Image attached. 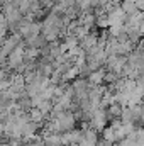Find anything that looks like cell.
Segmentation results:
<instances>
[{
    "mask_svg": "<svg viewBox=\"0 0 144 146\" xmlns=\"http://www.w3.org/2000/svg\"><path fill=\"white\" fill-rule=\"evenodd\" d=\"M127 63V56H119V54H110L107 56V61H105V66H107V72L115 73L117 76L122 75V70Z\"/></svg>",
    "mask_w": 144,
    "mask_h": 146,
    "instance_id": "1",
    "label": "cell"
},
{
    "mask_svg": "<svg viewBox=\"0 0 144 146\" xmlns=\"http://www.w3.org/2000/svg\"><path fill=\"white\" fill-rule=\"evenodd\" d=\"M24 48H26V46H24V41H22V42H20L19 46H15V49L7 56L9 60L5 61V65H7L10 70H17V68L24 63Z\"/></svg>",
    "mask_w": 144,
    "mask_h": 146,
    "instance_id": "2",
    "label": "cell"
},
{
    "mask_svg": "<svg viewBox=\"0 0 144 146\" xmlns=\"http://www.w3.org/2000/svg\"><path fill=\"white\" fill-rule=\"evenodd\" d=\"M20 42H22V37L19 36L17 33H14V34H10L9 37L3 39V42H2V46H0V53L7 58V56L15 49V46H19Z\"/></svg>",
    "mask_w": 144,
    "mask_h": 146,
    "instance_id": "3",
    "label": "cell"
},
{
    "mask_svg": "<svg viewBox=\"0 0 144 146\" xmlns=\"http://www.w3.org/2000/svg\"><path fill=\"white\" fill-rule=\"evenodd\" d=\"M97 44H98V36L93 34V33L87 34L83 39L78 41V48H80V51L85 53V54H90V53L97 48Z\"/></svg>",
    "mask_w": 144,
    "mask_h": 146,
    "instance_id": "4",
    "label": "cell"
},
{
    "mask_svg": "<svg viewBox=\"0 0 144 146\" xmlns=\"http://www.w3.org/2000/svg\"><path fill=\"white\" fill-rule=\"evenodd\" d=\"M105 15L108 21V27L110 26H124V22H126V14L122 12V9L119 5H115L114 9L105 12Z\"/></svg>",
    "mask_w": 144,
    "mask_h": 146,
    "instance_id": "5",
    "label": "cell"
},
{
    "mask_svg": "<svg viewBox=\"0 0 144 146\" xmlns=\"http://www.w3.org/2000/svg\"><path fill=\"white\" fill-rule=\"evenodd\" d=\"M48 42L44 41V37L41 34H36V36H31L27 39H24V46L26 48H34V49H41L42 46H46Z\"/></svg>",
    "mask_w": 144,
    "mask_h": 146,
    "instance_id": "6",
    "label": "cell"
},
{
    "mask_svg": "<svg viewBox=\"0 0 144 146\" xmlns=\"http://www.w3.org/2000/svg\"><path fill=\"white\" fill-rule=\"evenodd\" d=\"M104 76H105V72L100 68V70H95V72H90L88 73V85H93V87H97L98 83H102L104 82Z\"/></svg>",
    "mask_w": 144,
    "mask_h": 146,
    "instance_id": "7",
    "label": "cell"
},
{
    "mask_svg": "<svg viewBox=\"0 0 144 146\" xmlns=\"http://www.w3.org/2000/svg\"><path fill=\"white\" fill-rule=\"evenodd\" d=\"M39 56V49L34 48H24V60H36Z\"/></svg>",
    "mask_w": 144,
    "mask_h": 146,
    "instance_id": "8",
    "label": "cell"
},
{
    "mask_svg": "<svg viewBox=\"0 0 144 146\" xmlns=\"http://www.w3.org/2000/svg\"><path fill=\"white\" fill-rule=\"evenodd\" d=\"M95 24L98 26V27H108V21H107V15L105 14H102V15H97L95 17Z\"/></svg>",
    "mask_w": 144,
    "mask_h": 146,
    "instance_id": "9",
    "label": "cell"
}]
</instances>
